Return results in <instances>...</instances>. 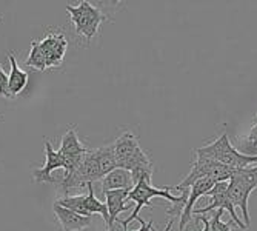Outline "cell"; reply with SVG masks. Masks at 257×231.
<instances>
[{
  "mask_svg": "<svg viewBox=\"0 0 257 231\" xmlns=\"http://www.w3.org/2000/svg\"><path fill=\"white\" fill-rule=\"evenodd\" d=\"M170 187H165V188H156L151 185V179H144L140 180L136 187L128 193V197H126V202H133L136 203V208L133 214L128 217V219H119L117 222L122 223V226H128L133 220H136L139 217V213L140 210L147 205V206H151V199L153 197H163L170 202H173V208L167 211L171 219L174 220V217H180L182 213H183V208H185V203H186V197H188V191H183V194L180 196H173Z\"/></svg>",
  "mask_w": 257,
  "mask_h": 231,
  "instance_id": "6da1fadb",
  "label": "cell"
},
{
  "mask_svg": "<svg viewBox=\"0 0 257 231\" xmlns=\"http://www.w3.org/2000/svg\"><path fill=\"white\" fill-rule=\"evenodd\" d=\"M194 151L219 162V164L225 167H229L232 170H242L251 165H257V154H246V153L237 151L229 142L226 131L220 134L214 142L208 144L205 147H200Z\"/></svg>",
  "mask_w": 257,
  "mask_h": 231,
  "instance_id": "7a4b0ae2",
  "label": "cell"
},
{
  "mask_svg": "<svg viewBox=\"0 0 257 231\" xmlns=\"http://www.w3.org/2000/svg\"><path fill=\"white\" fill-rule=\"evenodd\" d=\"M194 156H196V162L191 165V171L188 173L185 179H182V182L179 185H176V190H188L191 185L200 179H214L216 182H229L232 173L234 170L229 168V167H225L219 162L209 159L203 154H199L194 151Z\"/></svg>",
  "mask_w": 257,
  "mask_h": 231,
  "instance_id": "3957f363",
  "label": "cell"
},
{
  "mask_svg": "<svg viewBox=\"0 0 257 231\" xmlns=\"http://www.w3.org/2000/svg\"><path fill=\"white\" fill-rule=\"evenodd\" d=\"M65 8L69 13L71 22L74 23L76 33L79 36H83L88 43L99 33V28L102 23L105 20H108V17L105 14H102V11L99 8L92 7L89 2H86V0H82L77 7L66 5Z\"/></svg>",
  "mask_w": 257,
  "mask_h": 231,
  "instance_id": "277c9868",
  "label": "cell"
},
{
  "mask_svg": "<svg viewBox=\"0 0 257 231\" xmlns=\"http://www.w3.org/2000/svg\"><path fill=\"white\" fill-rule=\"evenodd\" d=\"M114 153L117 159V167L126 171H133L136 167L150 164L148 154L140 148L137 137L131 133H125L114 142Z\"/></svg>",
  "mask_w": 257,
  "mask_h": 231,
  "instance_id": "5b68a950",
  "label": "cell"
},
{
  "mask_svg": "<svg viewBox=\"0 0 257 231\" xmlns=\"http://www.w3.org/2000/svg\"><path fill=\"white\" fill-rule=\"evenodd\" d=\"M96 180H102L100 168L96 157V150H88L79 168L71 174L63 176V179L60 180V188L65 193H68V190L83 188L88 183H94Z\"/></svg>",
  "mask_w": 257,
  "mask_h": 231,
  "instance_id": "8992f818",
  "label": "cell"
},
{
  "mask_svg": "<svg viewBox=\"0 0 257 231\" xmlns=\"http://www.w3.org/2000/svg\"><path fill=\"white\" fill-rule=\"evenodd\" d=\"M206 196L211 197V202L203 208H199V210L194 208V216L196 214H205V213L213 211V210H222V211L229 213L231 220L234 222L239 228H243V229L246 228V225L236 214V206L232 205V202L228 197V182H217L214 187L206 193Z\"/></svg>",
  "mask_w": 257,
  "mask_h": 231,
  "instance_id": "52a82bcc",
  "label": "cell"
},
{
  "mask_svg": "<svg viewBox=\"0 0 257 231\" xmlns=\"http://www.w3.org/2000/svg\"><path fill=\"white\" fill-rule=\"evenodd\" d=\"M42 51L46 59V68H57L62 65L66 48H68V40L65 34L62 33H48L40 42Z\"/></svg>",
  "mask_w": 257,
  "mask_h": 231,
  "instance_id": "ba28073f",
  "label": "cell"
},
{
  "mask_svg": "<svg viewBox=\"0 0 257 231\" xmlns=\"http://www.w3.org/2000/svg\"><path fill=\"white\" fill-rule=\"evenodd\" d=\"M217 182L214 179H200L197 182H194L191 187H190V191H188V197H186V203H185V208H183V213L180 216V222H179V229L183 231L185 225L191 220V217L194 216V205L196 202L202 197V196H206V193L211 190Z\"/></svg>",
  "mask_w": 257,
  "mask_h": 231,
  "instance_id": "9c48e42d",
  "label": "cell"
},
{
  "mask_svg": "<svg viewBox=\"0 0 257 231\" xmlns=\"http://www.w3.org/2000/svg\"><path fill=\"white\" fill-rule=\"evenodd\" d=\"M45 154H46V162L42 168L34 171V180L36 182L54 183L56 180L51 177V173L57 168H63V154L59 150L56 151L53 148V145L48 139H45Z\"/></svg>",
  "mask_w": 257,
  "mask_h": 231,
  "instance_id": "30bf717a",
  "label": "cell"
},
{
  "mask_svg": "<svg viewBox=\"0 0 257 231\" xmlns=\"http://www.w3.org/2000/svg\"><path fill=\"white\" fill-rule=\"evenodd\" d=\"M131 190H114V191H108L103 196L106 197V206H108V214H109V222L106 225V229L112 231L114 228V222L119 220V214L122 211H126L134 205L133 202H126L128 193Z\"/></svg>",
  "mask_w": 257,
  "mask_h": 231,
  "instance_id": "8fae6325",
  "label": "cell"
},
{
  "mask_svg": "<svg viewBox=\"0 0 257 231\" xmlns=\"http://www.w3.org/2000/svg\"><path fill=\"white\" fill-rule=\"evenodd\" d=\"M53 210H54L57 220L60 222L62 231H80L91 225V217L80 216V214L68 210V208H63L57 203H54Z\"/></svg>",
  "mask_w": 257,
  "mask_h": 231,
  "instance_id": "7c38bea8",
  "label": "cell"
},
{
  "mask_svg": "<svg viewBox=\"0 0 257 231\" xmlns=\"http://www.w3.org/2000/svg\"><path fill=\"white\" fill-rule=\"evenodd\" d=\"M114 190H133V179L130 171L115 168L102 179V194Z\"/></svg>",
  "mask_w": 257,
  "mask_h": 231,
  "instance_id": "4fadbf2b",
  "label": "cell"
},
{
  "mask_svg": "<svg viewBox=\"0 0 257 231\" xmlns=\"http://www.w3.org/2000/svg\"><path fill=\"white\" fill-rule=\"evenodd\" d=\"M228 197L232 202V205L239 206L242 210V216L245 217V225L249 226V223H251L249 213H248V197H249V194L234 179H229V182H228Z\"/></svg>",
  "mask_w": 257,
  "mask_h": 231,
  "instance_id": "5bb4252c",
  "label": "cell"
},
{
  "mask_svg": "<svg viewBox=\"0 0 257 231\" xmlns=\"http://www.w3.org/2000/svg\"><path fill=\"white\" fill-rule=\"evenodd\" d=\"M8 59L11 63V73L8 76V91H10L11 97H16L17 94H20V92L23 91V88L27 86L28 74L23 71V69L19 68L14 53H8Z\"/></svg>",
  "mask_w": 257,
  "mask_h": 231,
  "instance_id": "9a60e30c",
  "label": "cell"
},
{
  "mask_svg": "<svg viewBox=\"0 0 257 231\" xmlns=\"http://www.w3.org/2000/svg\"><path fill=\"white\" fill-rule=\"evenodd\" d=\"M59 151H60L63 156H79V154H86V153H88V150L82 145L80 139H79V136H77L76 125L69 127V128L66 130V133L63 134Z\"/></svg>",
  "mask_w": 257,
  "mask_h": 231,
  "instance_id": "2e32d148",
  "label": "cell"
},
{
  "mask_svg": "<svg viewBox=\"0 0 257 231\" xmlns=\"http://www.w3.org/2000/svg\"><path fill=\"white\" fill-rule=\"evenodd\" d=\"M96 157H97V164H99V168H100L102 179L106 174H109L111 171H114L115 168H119L117 167V159H115V153H114V144L96 148Z\"/></svg>",
  "mask_w": 257,
  "mask_h": 231,
  "instance_id": "e0dca14e",
  "label": "cell"
},
{
  "mask_svg": "<svg viewBox=\"0 0 257 231\" xmlns=\"http://www.w3.org/2000/svg\"><path fill=\"white\" fill-rule=\"evenodd\" d=\"M231 179H234L236 182H239L242 187L246 190V193L251 194L257 188V165L242 168V170H234Z\"/></svg>",
  "mask_w": 257,
  "mask_h": 231,
  "instance_id": "ac0fdd59",
  "label": "cell"
},
{
  "mask_svg": "<svg viewBox=\"0 0 257 231\" xmlns=\"http://www.w3.org/2000/svg\"><path fill=\"white\" fill-rule=\"evenodd\" d=\"M57 205L63 206V208H68V210H71L80 216H86V217H92L88 214L86 208H85V194H80V196H65V197H60L56 200Z\"/></svg>",
  "mask_w": 257,
  "mask_h": 231,
  "instance_id": "d6986e66",
  "label": "cell"
},
{
  "mask_svg": "<svg viewBox=\"0 0 257 231\" xmlns=\"http://www.w3.org/2000/svg\"><path fill=\"white\" fill-rule=\"evenodd\" d=\"M25 66H33L39 71H45L46 69V59H45V54L42 51V46L39 42L33 40L31 42V51H30V56L25 62Z\"/></svg>",
  "mask_w": 257,
  "mask_h": 231,
  "instance_id": "ffe728a7",
  "label": "cell"
},
{
  "mask_svg": "<svg viewBox=\"0 0 257 231\" xmlns=\"http://www.w3.org/2000/svg\"><path fill=\"white\" fill-rule=\"evenodd\" d=\"M225 211L222 210H216L214 214L211 216V219H209V228H211V231H236V223L229 220V222H223L222 220V216H223Z\"/></svg>",
  "mask_w": 257,
  "mask_h": 231,
  "instance_id": "44dd1931",
  "label": "cell"
},
{
  "mask_svg": "<svg viewBox=\"0 0 257 231\" xmlns=\"http://www.w3.org/2000/svg\"><path fill=\"white\" fill-rule=\"evenodd\" d=\"M243 150L246 151V154H254L257 150V116H255L254 124L249 128V133L243 142Z\"/></svg>",
  "mask_w": 257,
  "mask_h": 231,
  "instance_id": "7402d4cb",
  "label": "cell"
},
{
  "mask_svg": "<svg viewBox=\"0 0 257 231\" xmlns=\"http://www.w3.org/2000/svg\"><path fill=\"white\" fill-rule=\"evenodd\" d=\"M0 96L11 99V94L8 91V74L5 73L2 65H0Z\"/></svg>",
  "mask_w": 257,
  "mask_h": 231,
  "instance_id": "603a6c76",
  "label": "cell"
},
{
  "mask_svg": "<svg viewBox=\"0 0 257 231\" xmlns=\"http://www.w3.org/2000/svg\"><path fill=\"white\" fill-rule=\"evenodd\" d=\"M136 220H139L140 222V228L139 229H136V231H151L153 229V222L151 220H144L142 217H137ZM112 231H115V229H112ZM123 231H130L128 229V226H123Z\"/></svg>",
  "mask_w": 257,
  "mask_h": 231,
  "instance_id": "cb8c5ba5",
  "label": "cell"
},
{
  "mask_svg": "<svg viewBox=\"0 0 257 231\" xmlns=\"http://www.w3.org/2000/svg\"><path fill=\"white\" fill-rule=\"evenodd\" d=\"M197 220L203 222V225H205V226H203V231H211V228H209V220H208L205 216H199V219H197ZM171 223H173V219L168 222V225H167V229H165V231H170V228H171Z\"/></svg>",
  "mask_w": 257,
  "mask_h": 231,
  "instance_id": "d4e9b609",
  "label": "cell"
},
{
  "mask_svg": "<svg viewBox=\"0 0 257 231\" xmlns=\"http://www.w3.org/2000/svg\"><path fill=\"white\" fill-rule=\"evenodd\" d=\"M0 20H2V16H0Z\"/></svg>",
  "mask_w": 257,
  "mask_h": 231,
  "instance_id": "484cf974",
  "label": "cell"
},
{
  "mask_svg": "<svg viewBox=\"0 0 257 231\" xmlns=\"http://www.w3.org/2000/svg\"><path fill=\"white\" fill-rule=\"evenodd\" d=\"M106 231H109V229H106Z\"/></svg>",
  "mask_w": 257,
  "mask_h": 231,
  "instance_id": "4316f807",
  "label": "cell"
}]
</instances>
